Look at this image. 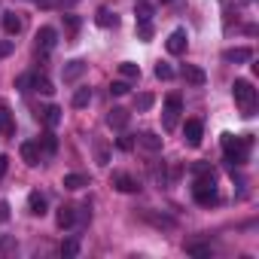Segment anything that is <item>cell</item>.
I'll list each match as a JSON object with an SVG mask.
<instances>
[{"label":"cell","mask_w":259,"mask_h":259,"mask_svg":"<svg viewBox=\"0 0 259 259\" xmlns=\"http://www.w3.org/2000/svg\"><path fill=\"white\" fill-rule=\"evenodd\" d=\"M95 150H98V165H107V162H110V153H107V147H104V144H98Z\"/></svg>","instance_id":"obj_35"},{"label":"cell","mask_w":259,"mask_h":259,"mask_svg":"<svg viewBox=\"0 0 259 259\" xmlns=\"http://www.w3.org/2000/svg\"><path fill=\"white\" fill-rule=\"evenodd\" d=\"M135 104H138V110H150L153 107V95H138Z\"/></svg>","instance_id":"obj_34"},{"label":"cell","mask_w":259,"mask_h":259,"mask_svg":"<svg viewBox=\"0 0 259 259\" xmlns=\"http://www.w3.org/2000/svg\"><path fill=\"white\" fill-rule=\"evenodd\" d=\"M98 25H101V28H116L119 19H116V13H110L107 7H101V10H98Z\"/></svg>","instance_id":"obj_25"},{"label":"cell","mask_w":259,"mask_h":259,"mask_svg":"<svg viewBox=\"0 0 259 259\" xmlns=\"http://www.w3.org/2000/svg\"><path fill=\"white\" fill-rule=\"evenodd\" d=\"M110 95H116V98H122V95H128V82H122V79H116V82L110 85Z\"/></svg>","instance_id":"obj_32"},{"label":"cell","mask_w":259,"mask_h":259,"mask_svg":"<svg viewBox=\"0 0 259 259\" xmlns=\"http://www.w3.org/2000/svg\"><path fill=\"white\" fill-rule=\"evenodd\" d=\"M4 31H7L10 37H16V34L22 31V19H19L16 13H7V16H4Z\"/></svg>","instance_id":"obj_23"},{"label":"cell","mask_w":259,"mask_h":259,"mask_svg":"<svg viewBox=\"0 0 259 259\" xmlns=\"http://www.w3.org/2000/svg\"><path fill=\"white\" fill-rule=\"evenodd\" d=\"M141 37L150 40V37H153V25H141Z\"/></svg>","instance_id":"obj_38"},{"label":"cell","mask_w":259,"mask_h":259,"mask_svg":"<svg viewBox=\"0 0 259 259\" xmlns=\"http://www.w3.org/2000/svg\"><path fill=\"white\" fill-rule=\"evenodd\" d=\"M144 220H147V223H153L156 229H174V220H171V217H165V213H153V210H144Z\"/></svg>","instance_id":"obj_18"},{"label":"cell","mask_w":259,"mask_h":259,"mask_svg":"<svg viewBox=\"0 0 259 259\" xmlns=\"http://www.w3.org/2000/svg\"><path fill=\"white\" fill-rule=\"evenodd\" d=\"M162 4H171V0H162Z\"/></svg>","instance_id":"obj_41"},{"label":"cell","mask_w":259,"mask_h":259,"mask_svg":"<svg viewBox=\"0 0 259 259\" xmlns=\"http://www.w3.org/2000/svg\"><path fill=\"white\" fill-rule=\"evenodd\" d=\"M201 135H204L201 119H186V125H183V138H186V144H189V147H198V144H201Z\"/></svg>","instance_id":"obj_5"},{"label":"cell","mask_w":259,"mask_h":259,"mask_svg":"<svg viewBox=\"0 0 259 259\" xmlns=\"http://www.w3.org/2000/svg\"><path fill=\"white\" fill-rule=\"evenodd\" d=\"M250 147H253V138L250 135H223V153H226V162L229 165H244L247 156H250Z\"/></svg>","instance_id":"obj_2"},{"label":"cell","mask_w":259,"mask_h":259,"mask_svg":"<svg viewBox=\"0 0 259 259\" xmlns=\"http://www.w3.org/2000/svg\"><path fill=\"white\" fill-rule=\"evenodd\" d=\"M116 147H119L122 153H132V150H135V138H132V135H122V138L116 141Z\"/></svg>","instance_id":"obj_29"},{"label":"cell","mask_w":259,"mask_h":259,"mask_svg":"<svg viewBox=\"0 0 259 259\" xmlns=\"http://www.w3.org/2000/svg\"><path fill=\"white\" fill-rule=\"evenodd\" d=\"M113 186H116L119 192H128V195L141 189V186H138V180H135L132 174H125V171H116V174H113Z\"/></svg>","instance_id":"obj_7"},{"label":"cell","mask_w":259,"mask_h":259,"mask_svg":"<svg viewBox=\"0 0 259 259\" xmlns=\"http://www.w3.org/2000/svg\"><path fill=\"white\" fill-rule=\"evenodd\" d=\"M22 159H25V165H31V168H37V165L43 162V153H40V144H37V141H25V144H22Z\"/></svg>","instance_id":"obj_6"},{"label":"cell","mask_w":259,"mask_h":259,"mask_svg":"<svg viewBox=\"0 0 259 259\" xmlns=\"http://www.w3.org/2000/svg\"><path fill=\"white\" fill-rule=\"evenodd\" d=\"M135 16H138V25H150L153 22V7L147 4V0H141V4L135 7Z\"/></svg>","instance_id":"obj_22"},{"label":"cell","mask_w":259,"mask_h":259,"mask_svg":"<svg viewBox=\"0 0 259 259\" xmlns=\"http://www.w3.org/2000/svg\"><path fill=\"white\" fill-rule=\"evenodd\" d=\"M31 92H43V95H52L55 89H52V82H49V76H46V73H31Z\"/></svg>","instance_id":"obj_15"},{"label":"cell","mask_w":259,"mask_h":259,"mask_svg":"<svg viewBox=\"0 0 259 259\" xmlns=\"http://www.w3.org/2000/svg\"><path fill=\"white\" fill-rule=\"evenodd\" d=\"M232 95H235V104L241 107L244 116H253V113H256V89H253L247 79H235Z\"/></svg>","instance_id":"obj_3"},{"label":"cell","mask_w":259,"mask_h":259,"mask_svg":"<svg viewBox=\"0 0 259 259\" xmlns=\"http://www.w3.org/2000/svg\"><path fill=\"white\" fill-rule=\"evenodd\" d=\"M128 119H132V116H128V110H122V107H113V110L107 113V125L116 128V132H122V128L128 125Z\"/></svg>","instance_id":"obj_13"},{"label":"cell","mask_w":259,"mask_h":259,"mask_svg":"<svg viewBox=\"0 0 259 259\" xmlns=\"http://www.w3.org/2000/svg\"><path fill=\"white\" fill-rule=\"evenodd\" d=\"M7 220H10V204L0 201V223H7Z\"/></svg>","instance_id":"obj_36"},{"label":"cell","mask_w":259,"mask_h":259,"mask_svg":"<svg viewBox=\"0 0 259 259\" xmlns=\"http://www.w3.org/2000/svg\"><path fill=\"white\" fill-rule=\"evenodd\" d=\"M79 253V244L76 241H64L61 244V256H76Z\"/></svg>","instance_id":"obj_33"},{"label":"cell","mask_w":259,"mask_h":259,"mask_svg":"<svg viewBox=\"0 0 259 259\" xmlns=\"http://www.w3.org/2000/svg\"><path fill=\"white\" fill-rule=\"evenodd\" d=\"M119 73H122L125 79H138V76H141V67L132 64V61H125V64H119Z\"/></svg>","instance_id":"obj_27"},{"label":"cell","mask_w":259,"mask_h":259,"mask_svg":"<svg viewBox=\"0 0 259 259\" xmlns=\"http://www.w3.org/2000/svg\"><path fill=\"white\" fill-rule=\"evenodd\" d=\"M28 207H31L34 217H43V213H46V195H43V192H31V195H28Z\"/></svg>","instance_id":"obj_17"},{"label":"cell","mask_w":259,"mask_h":259,"mask_svg":"<svg viewBox=\"0 0 259 259\" xmlns=\"http://www.w3.org/2000/svg\"><path fill=\"white\" fill-rule=\"evenodd\" d=\"M7 168H10V159H7V156H0V180H4V174H7Z\"/></svg>","instance_id":"obj_37"},{"label":"cell","mask_w":259,"mask_h":259,"mask_svg":"<svg viewBox=\"0 0 259 259\" xmlns=\"http://www.w3.org/2000/svg\"><path fill=\"white\" fill-rule=\"evenodd\" d=\"M180 76L189 82V85H204V70L201 67H195V64H183V70H180Z\"/></svg>","instance_id":"obj_14"},{"label":"cell","mask_w":259,"mask_h":259,"mask_svg":"<svg viewBox=\"0 0 259 259\" xmlns=\"http://www.w3.org/2000/svg\"><path fill=\"white\" fill-rule=\"evenodd\" d=\"M186 43H189L186 31H174V34L168 37V43H165V46H168V52H171V55H183V52H186Z\"/></svg>","instance_id":"obj_10"},{"label":"cell","mask_w":259,"mask_h":259,"mask_svg":"<svg viewBox=\"0 0 259 259\" xmlns=\"http://www.w3.org/2000/svg\"><path fill=\"white\" fill-rule=\"evenodd\" d=\"M138 144H141L144 150H150V153H159V150H162V138H159V135H153V132L138 135Z\"/></svg>","instance_id":"obj_16"},{"label":"cell","mask_w":259,"mask_h":259,"mask_svg":"<svg viewBox=\"0 0 259 259\" xmlns=\"http://www.w3.org/2000/svg\"><path fill=\"white\" fill-rule=\"evenodd\" d=\"M156 76H159V79H174L171 64H162V61H159V64H156Z\"/></svg>","instance_id":"obj_30"},{"label":"cell","mask_w":259,"mask_h":259,"mask_svg":"<svg viewBox=\"0 0 259 259\" xmlns=\"http://www.w3.org/2000/svg\"><path fill=\"white\" fill-rule=\"evenodd\" d=\"M180 113H183L180 95H168V101H165V132H174V128H177Z\"/></svg>","instance_id":"obj_4"},{"label":"cell","mask_w":259,"mask_h":259,"mask_svg":"<svg viewBox=\"0 0 259 259\" xmlns=\"http://www.w3.org/2000/svg\"><path fill=\"white\" fill-rule=\"evenodd\" d=\"M64 22H67V28H70V31H76V28H79V22H76V16H67Z\"/></svg>","instance_id":"obj_40"},{"label":"cell","mask_w":259,"mask_h":259,"mask_svg":"<svg viewBox=\"0 0 259 259\" xmlns=\"http://www.w3.org/2000/svg\"><path fill=\"white\" fill-rule=\"evenodd\" d=\"M85 73V61H79V58H73V61H67L64 64V70H61V76H64V82H76L79 76Z\"/></svg>","instance_id":"obj_12"},{"label":"cell","mask_w":259,"mask_h":259,"mask_svg":"<svg viewBox=\"0 0 259 259\" xmlns=\"http://www.w3.org/2000/svg\"><path fill=\"white\" fill-rule=\"evenodd\" d=\"M13 52V43H0V58H7Z\"/></svg>","instance_id":"obj_39"},{"label":"cell","mask_w":259,"mask_h":259,"mask_svg":"<svg viewBox=\"0 0 259 259\" xmlns=\"http://www.w3.org/2000/svg\"><path fill=\"white\" fill-rule=\"evenodd\" d=\"M250 58H253V49H247V46H238V49H226L223 52V61H229V64H244Z\"/></svg>","instance_id":"obj_11"},{"label":"cell","mask_w":259,"mask_h":259,"mask_svg":"<svg viewBox=\"0 0 259 259\" xmlns=\"http://www.w3.org/2000/svg\"><path fill=\"white\" fill-rule=\"evenodd\" d=\"M0 135H13V113L4 101H0Z\"/></svg>","instance_id":"obj_20"},{"label":"cell","mask_w":259,"mask_h":259,"mask_svg":"<svg viewBox=\"0 0 259 259\" xmlns=\"http://www.w3.org/2000/svg\"><path fill=\"white\" fill-rule=\"evenodd\" d=\"M192 174H195V183H192L195 201L204 204V207L213 204V201H217V174H213V168L204 165V162H198V165L192 168Z\"/></svg>","instance_id":"obj_1"},{"label":"cell","mask_w":259,"mask_h":259,"mask_svg":"<svg viewBox=\"0 0 259 259\" xmlns=\"http://www.w3.org/2000/svg\"><path fill=\"white\" fill-rule=\"evenodd\" d=\"M61 186H64V189H73V192H76V189L89 186V177H85V174H67V177L61 180Z\"/></svg>","instance_id":"obj_21"},{"label":"cell","mask_w":259,"mask_h":259,"mask_svg":"<svg viewBox=\"0 0 259 259\" xmlns=\"http://www.w3.org/2000/svg\"><path fill=\"white\" fill-rule=\"evenodd\" d=\"M186 253H189V256H201V259H207L213 250H210V244H186Z\"/></svg>","instance_id":"obj_26"},{"label":"cell","mask_w":259,"mask_h":259,"mask_svg":"<svg viewBox=\"0 0 259 259\" xmlns=\"http://www.w3.org/2000/svg\"><path fill=\"white\" fill-rule=\"evenodd\" d=\"M43 122H46L49 128H55V125L61 122V107H58V104H49V107L43 110Z\"/></svg>","instance_id":"obj_24"},{"label":"cell","mask_w":259,"mask_h":259,"mask_svg":"<svg viewBox=\"0 0 259 259\" xmlns=\"http://www.w3.org/2000/svg\"><path fill=\"white\" fill-rule=\"evenodd\" d=\"M55 223H58V229H73V226H76V207H73V204H61Z\"/></svg>","instance_id":"obj_9"},{"label":"cell","mask_w":259,"mask_h":259,"mask_svg":"<svg viewBox=\"0 0 259 259\" xmlns=\"http://www.w3.org/2000/svg\"><path fill=\"white\" fill-rule=\"evenodd\" d=\"M92 101V89H76L73 92V107H89Z\"/></svg>","instance_id":"obj_28"},{"label":"cell","mask_w":259,"mask_h":259,"mask_svg":"<svg viewBox=\"0 0 259 259\" xmlns=\"http://www.w3.org/2000/svg\"><path fill=\"white\" fill-rule=\"evenodd\" d=\"M16 89L19 92H31V73H19L16 76Z\"/></svg>","instance_id":"obj_31"},{"label":"cell","mask_w":259,"mask_h":259,"mask_svg":"<svg viewBox=\"0 0 259 259\" xmlns=\"http://www.w3.org/2000/svg\"><path fill=\"white\" fill-rule=\"evenodd\" d=\"M37 144H40V153H43V156H55V153H58V141H55L52 132H46Z\"/></svg>","instance_id":"obj_19"},{"label":"cell","mask_w":259,"mask_h":259,"mask_svg":"<svg viewBox=\"0 0 259 259\" xmlns=\"http://www.w3.org/2000/svg\"><path fill=\"white\" fill-rule=\"evenodd\" d=\"M55 43H58V34H55V28H40L37 31V49H43V52H52L55 49Z\"/></svg>","instance_id":"obj_8"}]
</instances>
